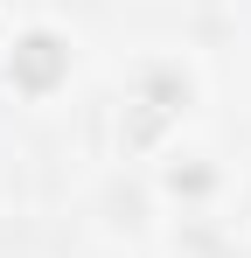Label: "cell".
<instances>
[{"label": "cell", "mask_w": 251, "mask_h": 258, "mask_svg": "<svg viewBox=\"0 0 251 258\" xmlns=\"http://www.w3.org/2000/svg\"><path fill=\"white\" fill-rule=\"evenodd\" d=\"M21 77H28V84H49V77H56V42H49V35L28 42V70H21Z\"/></svg>", "instance_id": "obj_1"}]
</instances>
